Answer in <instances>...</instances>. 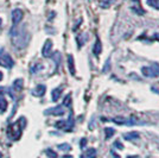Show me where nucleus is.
<instances>
[{
    "label": "nucleus",
    "mask_w": 159,
    "mask_h": 158,
    "mask_svg": "<svg viewBox=\"0 0 159 158\" xmlns=\"http://www.w3.org/2000/svg\"><path fill=\"white\" fill-rule=\"evenodd\" d=\"M68 68H69V71L71 75L76 74V70H75V63H74V56L73 55H68Z\"/></svg>",
    "instance_id": "obj_11"
},
{
    "label": "nucleus",
    "mask_w": 159,
    "mask_h": 158,
    "mask_svg": "<svg viewBox=\"0 0 159 158\" xmlns=\"http://www.w3.org/2000/svg\"><path fill=\"white\" fill-rule=\"evenodd\" d=\"M23 87H24V81H23V79H17L13 82V84H12V89L14 90V92H17V93L21 92Z\"/></svg>",
    "instance_id": "obj_10"
},
{
    "label": "nucleus",
    "mask_w": 159,
    "mask_h": 158,
    "mask_svg": "<svg viewBox=\"0 0 159 158\" xmlns=\"http://www.w3.org/2000/svg\"><path fill=\"white\" fill-rule=\"evenodd\" d=\"M51 49H52V42H51V39L45 41L44 46H43L42 49V55L44 57H50L51 56Z\"/></svg>",
    "instance_id": "obj_8"
},
{
    "label": "nucleus",
    "mask_w": 159,
    "mask_h": 158,
    "mask_svg": "<svg viewBox=\"0 0 159 158\" xmlns=\"http://www.w3.org/2000/svg\"><path fill=\"white\" fill-rule=\"evenodd\" d=\"M141 73L146 77H157V76H159V66L158 64H152L149 67H143Z\"/></svg>",
    "instance_id": "obj_4"
},
{
    "label": "nucleus",
    "mask_w": 159,
    "mask_h": 158,
    "mask_svg": "<svg viewBox=\"0 0 159 158\" xmlns=\"http://www.w3.org/2000/svg\"><path fill=\"white\" fill-rule=\"evenodd\" d=\"M109 68H110V59H107L105 68H103V73H107V70H109Z\"/></svg>",
    "instance_id": "obj_27"
},
{
    "label": "nucleus",
    "mask_w": 159,
    "mask_h": 158,
    "mask_svg": "<svg viewBox=\"0 0 159 158\" xmlns=\"http://www.w3.org/2000/svg\"><path fill=\"white\" fill-rule=\"evenodd\" d=\"M43 69V66L42 64H36V67H32L31 68V71L34 74V73H37V71H39V70H42Z\"/></svg>",
    "instance_id": "obj_26"
},
{
    "label": "nucleus",
    "mask_w": 159,
    "mask_h": 158,
    "mask_svg": "<svg viewBox=\"0 0 159 158\" xmlns=\"http://www.w3.org/2000/svg\"><path fill=\"white\" fill-rule=\"evenodd\" d=\"M21 130H23V127H21L20 123L16 121V123H13V124H11L9 126L7 135H9V137H10L12 140H18L21 135Z\"/></svg>",
    "instance_id": "obj_2"
},
{
    "label": "nucleus",
    "mask_w": 159,
    "mask_h": 158,
    "mask_svg": "<svg viewBox=\"0 0 159 158\" xmlns=\"http://www.w3.org/2000/svg\"><path fill=\"white\" fill-rule=\"evenodd\" d=\"M85 144H87V139H85V138H83V139L81 140V147H85Z\"/></svg>",
    "instance_id": "obj_29"
},
{
    "label": "nucleus",
    "mask_w": 159,
    "mask_h": 158,
    "mask_svg": "<svg viewBox=\"0 0 159 158\" xmlns=\"http://www.w3.org/2000/svg\"><path fill=\"white\" fill-rule=\"evenodd\" d=\"M10 34L12 37V42L13 44L16 45L17 48H25L27 42H29V36L26 34V30L25 27H21V29H18L16 26H13L11 29Z\"/></svg>",
    "instance_id": "obj_1"
},
{
    "label": "nucleus",
    "mask_w": 159,
    "mask_h": 158,
    "mask_svg": "<svg viewBox=\"0 0 159 158\" xmlns=\"http://www.w3.org/2000/svg\"><path fill=\"white\" fill-rule=\"evenodd\" d=\"M93 52L95 56H99L101 52H102V45H101V41L97 38L95 42V45H94V49H93Z\"/></svg>",
    "instance_id": "obj_13"
},
{
    "label": "nucleus",
    "mask_w": 159,
    "mask_h": 158,
    "mask_svg": "<svg viewBox=\"0 0 159 158\" xmlns=\"http://www.w3.org/2000/svg\"><path fill=\"white\" fill-rule=\"evenodd\" d=\"M87 157L88 158H96V150L95 149H89L87 151Z\"/></svg>",
    "instance_id": "obj_22"
},
{
    "label": "nucleus",
    "mask_w": 159,
    "mask_h": 158,
    "mask_svg": "<svg viewBox=\"0 0 159 158\" xmlns=\"http://www.w3.org/2000/svg\"><path fill=\"white\" fill-rule=\"evenodd\" d=\"M62 158H73V156H70V155H67V156H63Z\"/></svg>",
    "instance_id": "obj_30"
},
{
    "label": "nucleus",
    "mask_w": 159,
    "mask_h": 158,
    "mask_svg": "<svg viewBox=\"0 0 159 158\" xmlns=\"http://www.w3.org/2000/svg\"><path fill=\"white\" fill-rule=\"evenodd\" d=\"M45 92H46V87L44 86V84H38L34 89L32 90V94L34 95V96H38V98H42L43 95L45 94Z\"/></svg>",
    "instance_id": "obj_9"
},
{
    "label": "nucleus",
    "mask_w": 159,
    "mask_h": 158,
    "mask_svg": "<svg viewBox=\"0 0 159 158\" xmlns=\"http://www.w3.org/2000/svg\"><path fill=\"white\" fill-rule=\"evenodd\" d=\"M53 58V61L56 62V64H57V67H58V64H60V62H61V54L58 52V51H56V52H53L52 56H50Z\"/></svg>",
    "instance_id": "obj_20"
},
{
    "label": "nucleus",
    "mask_w": 159,
    "mask_h": 158,
    "mask_svg": "<svg viewBox=\"0 0 159 158\" xmlns=\"http://www.w3.org/2000/svg\"><path fill=\"white\" fill-rule=\"evenodd\" d=\"M55 126H56L57 128H63V130H65V127H67V121H65V120L57 121V123L55 124Z\"/></svg>",
    "instance_id": "obj_23"
},
{
    "label": "nucleus",
    "mask_w": 159,
    "mask_h": 158,
    "mask_svg": "<svg viewBox=\"0 0 159 158\" xmlns=\"http://www.w3.org/2000/svg\"><path fill=\"white\" fill-rule=\"evenodd\" d=\"M57 147H58L60 150H62V151H70V150H71V146H70L69 144H60Z\"/></svg>",
    "instance_id": "obj_24"
},
{
    "label": "nucleus",
    "mask_w": 159,
    "mask_h": 158,
    "mask_svg": "<svg viewBox=\"0 0 159 158\" xmlns=\"http://www.w3.org/2000/svg\"><path fill=\"white\" fill-rule=\"evenodd\" d=\"M65 111H64L63 106H56L52 108H49V110H45L44 114L45 115H63Z\"/></svg>",
    "instance_id": "obj_6"
},
{
    "label": "nucleus",
    "mask_w": 159,
    "mask_h": 158,
    "mask_svg": "<svg viewBox=\"0 0 159 158\" xmlns=\"http://www.w3.org/2000/svg\"><path fill=\"white\" fill-rule=\"evenodd\" d=\"M146 2H147V5L151 6V7L159 10V0H146Z\"/></svg>",
    "instance_id": "obj_17"
},
{
    "label": "nucleus",
    "mask_w": 159,
    "mask_h": 158,
    "mask_svg": "<svg viewBox=\"0 0 159 158\" xmlns=\"http://www.w3.org/2000/svg\"><path fill=\"white\" fill-rule=\"evenodd\" d=\"M2 77H4V76H2V73H0V81L2 80Z\"/></svg>",
    "instance_id": "obj_31"
},
{
    "label": "nucleus",
    "mask_w": 159,
    "mask_h": 158,
    "mask_svg": "<svg viewBox=\"0 0 159 158\" xmlns=\"http://www.w3.org/2000/svg\"><path fill=\"white\" fill-rule=\"evenodd\" d=\"M85 41H87V34H80V36L77 37V44H78V48H81L82 45L85 44Z\"/></svg>",
    "instance_id": "obj_16"
},
{
    "label": "nucleus",
    "mask_w": 159,
    "mask_h": 158,
    "mask_svg": "<svg viewBox=\"0 0 159 158\" xmlns=\"http://www.w3.org/2000/svg\"><path fill=\"white\" fill-rule=\"evenodd\" d=\"M105 132H106V138L107 139H109V138H112L113 135H114V128H112V127H107L106 130H105Z\"/></svg>",
    "instance_id": "obj_19"
},
{
    "label": "nucleus",
    "mask_w": 159,
    "mask_h": 158,
    "mask_svg": "<svg viewBox=\"0 0 159 158\" xmlns=\"http://www.w3.org/2000/svg\"><path fill=\"white\" fill-rule=\"evenodd\" d=\"M70 103H71V95H70V94H68V95L64 98L63 106L64 107H69V106H70Z\"/></svg>",
    "instance_id": "obj_21"
},
{
    "label": "nucleus",
    "mask_w": 159,
    "mask_h": 158,
    "mask_svg": "<svg viewBox=\"0 0 159 158\" xmlns=\"http://www.w3.org/2000/svg\"><path fill=\"white\" fill-rule=\"evenodd\" d=\"M124 138H125L126 140H129V142H132V140H137V139L139 138V133L138 132H129V133L124 135Z\"/></svg>",
    "instance_id": "obj_15"
},
{
    "label": "nucleus",
    "mask_w": 159,
    "mask_h": 158,
    "mask_svg": "<svg viewBox=\"0 0 159 158\" xmlns=\"http://www.w3.org/2000/svg\"><path fill=\"white\" fill-rule=\"evenodd\" d=\"M45 153L48 155V157H50V158H57V153H56L55 151H52L51 149H48V150L45 151Z\"/></svg>",
    "instance_id": "obj_25"
},
{
    "label": "nucleus",
    "mask_w": 159,
    "mask_h": 158,
    "mask_svg": "<svg viewBox=\"0 0 159 158\" xmlns=\"http://www.w3.org/2000/svg\"><path fill=\"white\" fill-rule=\"evenodd\" d=\"M11 17H12V22H13V24L17 25V24H19V23L23 20L24 13H23V11H21L20 9H14V10L12 11Z\"/></svg>",
    "instance_id": "obj_7"
},
{
    "label": "nucleus",
    "mask_w": 159,
    "mask_h": 158,
    "mask_svg": "<svg viewBox=\"0 0 159 158\" xmlns=\"http://www.w3.org/2000/svg\"><path fill=\"white\" fill-rule=\"evenodd\" d=\"M0 66L4 68H7V69H10V68H12L14 66L13 58H12L10 54H7L4 49L0 51Z\"/></svg>",
    "instance_id": "obj_3"
},
{
    "label": "nucleus",
    "mask_w": 159,
    "mask_h": 158,
    "mask_svg": "<svg viewBox=\"0 0 159 158\" xmlns=\"http://www.w3.org/2000/svg\"><path fill=\"white\" fill-rule=\"evenodd\" d=\"M61 94H62V87H58V88H55L51 93V99L53 102L58 101V99L61 98Z\"/></svg>",
    "instance_id": "obj_12"
},
{
    "label": "nucleus",
    "mask_w": 159,
    "mask_h": 158,
    "mask_svg": "<svg viewBox=\"0 0 159 158\" xmlns=\"http://www.w3.org/2000/svg\"><path fill=\"white\" fill-rule=\"evenodd\" d=\"M114 146L115 147H119V149H120V150H122V149H124V146H122V144H121V143H120V142H115V143H114Z\"/></svg>",
    "instance_id": "obj_28"
},
{
    "label": "nucleus",
    "mask_w": 159,
    "mask_h": 158,
    "mask_svg": "<svg viewBox=\"0 0 159 158\" xmlns=\"http://www.w3.org/2000/svg\"><path fill=\"white\" fill-rule=\"evenodd\" d=\"M0 158H2V155H1V153H0Z\"/></svg>",
    "instance_id": "obj_33"
},
{
    "label": "nucleus",
    "mask_w": 159,
    "mask_h": 158,
    "mask_svg": "<svg viewBox=\"0 0 159 158\" xmlns=\"http://www.w3.org/2000/svg\"><path fill=\"white\" fill-rule=\"evenodd\" d=\"M115 124L117 125H128V126H132V125L138 124L137 123V119L136 118H124V117H115L112 119Z\"/></svg>",
    "instance_id": "obj_5"
},
{
    "label": "nucleus",
    "mask_w": 159,
    "mask_h": 158,
    "mask_svg": "<svg viewBox=\"0 0 159 158\" xmlns=\"http://www.w3.org/2000/svg\"><path fill=\"white\" fill-rule=\"evenodd\" d=\"M7 106L9 103H7V100L5 99V96L0 95V113H5V111L7 110Z\"/></svg>",
    "instance_id": "obj_14"
},
{
    "label": "nucleus",
    "mask_w": 159,
    "mask_h": 158,
    "mask_svg": "<svg viewBox=\"0 0 159 158\" xmlns=\"http://www.w3.org/2000/svg\"><path fill=\"white\" fill-rule=\"evenodd\" d=\"M1 23H2V20H1V18H0V25H1Z\"/></svg>",
    "instance_id": "obj_32"
},
{
    "label": "nucleus",
    "mask_w": 159,
    "mask_h": 158,
    "mask_svg": "<svg viewBox=\"0 0 159 158\" xmlns=\"http://www.w3.org/2000/svg\"><path fill=\"white\" fill-rule=\"evenodd\" d=\"M99 5H100L102 9H108V7L112 5V0H100Z\"/></svg>",
    "instance_id": "obj_18"
}]
</instances>
